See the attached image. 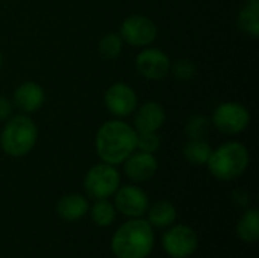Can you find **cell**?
Segmentation results:
<instances>
[{"mask_svg": "<svg viewBox=\"0 0 259 258\" xmlns=\"http://www.w3.org/2000/svg\"><path fill=\"white\" fill-rule=\"evenodd\" d=\"M138 132L123 120H108L96 132V152L103 163L118 166L137 151Z\"/></svg>", "mask_w": 259, "mask_h": 258, "instance_id": "obj_1", "label": "cell"}, {"mask_svg": "<svg viewBox=\"0 0 259 258\" xmlns=\"http://www.w3.org/2000/svg\"><path fill=\"white\" fill-rule=\"evenodd\" d=\"M153 245V227L141 217L124 222L111 240L112 254L117 258H147Z\"/></svg>", "mask_w": 259, "mask_h": 258, "instance_id": "obj_2", "label": "cell"}, {"mask_svg": "<svg viewBox=\"0 0 259 258\" xmlns=\"http://www.w3.org/2000/svg\"><path fill=\"white\" fill-rule=\"evenodd\" d=\"M250 163V155L247 148L240 141H226L212 154L206 163L211 175L219 181H234L244 175Z\"/></svg>", "mask_w": 259, "mask_h": 258, "instance_id": "obj_3", "label": "cell"}, {"mask_svg": "<svg viewBox=\"0 0 259 258\" xmlns=\"http://www.w3.org/2000/svg\"><path fill=\"white\" fill-rule=\"evenodd\" d=\"M38 141V126L29 117V114L11 116L2 132H0V148L2 151L14 158L27 155Z\"/></svg>", "mask_w": 259, "mask_h": 258, "instance_id": "obj_4", "label": "cell"}, {"mask_svg": "<svg viewBox=\"0 0 259 258\" xmlns=\"http://www.w3.org/2000/svg\"><path fill=\"white\" fill-rule=\"evenodd\" d=\"M118 187L120 173L112 164L102 161L85 173L83 189L91 199H108L114 196Z\"/></svg>", "mask_w": 259, "mask_h": 258, "instance_id": "obj_5", "label": "cell"}, {"mask_svg": "<svg viewBox=\"0 0 259 258\" xmlns=\"http://www.w3.org/2000/svg\"><path fill=\"white\" fill-rule=\"evenodd\" d=\"M211 123L225 135H237L247 129L250 123V113L243 103L223 102L214 109Z\"/></svg>", "mask_w": 259, "mask_h": 258, "instance_id": "obj_6", "label": "cell"}, {"mask_svg": "<svg viewBox=\"0 0 259 258\" xmlns=\"http://www.w3.org/2000/svg\"><path fill=\"white\" fill-rule=\"evenodd\" d=\"M120 36L123 43H127L134 47H147L156 40L158 27L149 17L134 14L123 20L120 26Z\"/></svg>", "mask_w": 259, "mask_h": 258, "instance_id": "obj_7", "label": "cell"}, {"mask_svg": "<svg viewBox=\"0 0 259 258\" xmlns=\"http://www.w3.org/2000/svg\"><path fill=\"white\" fill-rule=\"evenodd\" d=\"M199 237L191 227L176 225L162 236V248L171 258H188L196 252Z\"/></svg>", "mask_w": 259, "mask_h": 258, "instance_id": "obj_8", "label": "cell"}, {"mask_svg": "<svg viewBox=\"0 0 259 258\" xmlns=\"http://www.w3.org/2000/svg\"><path fill=\"white\" fill-rule=\"evenodd\" d=\"M114 207L129 219L143 217L149 210V198L138 186H123L114 193Z\"/></svg>", "mask_w": 259, "mask_h": 258, "instance_id": "obj_9", "label": "cell"}, {"mask_svg": "<svg viewBox=\"0 0 259 258\" xmlns=\"http://www.w3.org/2000/svg\"><path fill=\"white\" fill-rule=\"evenodd\" d=\"M105 105L112 116L123 119L134 114L138 108V96L131 85L115 82L105 93Z\"/></svg>", "mask_w": 259, "mask_h": 258, "instance_id": "obj_10", "label": "cell"}, {"mask_svg": "<svg viewBox=\"0 0 259 258\" xmlns=\"http://www.w3.org/2000/svg\"><path fill=\"white\" fill-rule=\"evenodd\" d=\"M171 61L165 52L156 47H146L137 55L135 67L138 73L150 81H161L170 73Z\"/></svg>", "mask_w": 259, "mask_h": 258, "instance_id": "obj_11", "label": "cell"}, {"mask_svg": "<svg viewBox=\"0 0 259 258\" xmlns=\"http://www.w3.org/2000/svg\"><path fill=\"white\" fill-rule=\"evenodd\" d=\"M123 172L132 182H146L152 179L158 170V160L155 154L141 151L132 152L123 163Z\"/></svg>", "mask_w": 259, "mask_h": 258, "instance_id": "obj_12", "label": "cell"}, {"mask_svg": "<svg viewBox=\"0 0 259 258\" xmlns=\"http://www.w3.org/2000/svg\"><path fill=\"white\" fill-rule=\"evenodd\" d=\"M46 100L44 88L33 81H26L20 84L12 94V105L17 106L23 114L36 113Z\"/></svg>", "mask_w": 259, "mask_h": 258, "instance_id": "obj_13", "label": "cell"}, {"mask_svg": "<svg viewBox=\"0 0 259 258\" xmlns=\"http://www.w3.org/2000/svg\"><path fill=\"white\" fill-rule=\"evenodd\" d=\"M165 123V109L155 100L144 102L135 109L134 128L137 132H158Z\"/></svg>", "mask_w": 259, "mask_h": 258, "instance_id": "obj_14", "label": "cell"}, {"mask_svg": "<svg viewBox=\"0 0 259 258\" xmlns=\"http://www.w3.org/2000/svg\"><path fill=\"white\" fill-rule=\"evenodd\" d=\"M90 210L88 199L79 193H68L64 195L56 204L58 216L65 222H76L87 216Z\"/></svg>", "mask_w": 259, "mask_h": 258, "instance_id": "obj_15", "label": "cell"}, {"mask_svg": "<svg viewBox=\"0 0 259 258\" xmlns=\"http://www.w3.org/2000/svg\"><path fill=\"white\" fill-rule=\"evenodd\" d=\"M176 217V207L168 201H158L147 210V222L158 230L171 227Z\"/></svg>", "mask_w": 259, "mask_h": 258, "instance_id": "obj_16", "label": "cell"}, {"mask_svg": "<svg viewBox=\"0 0 259 258\" xmlns=\"http://www.w3.org/2000/svg\"><path fill=\"white\" fill-rule=\"evenodd\" d=\"M237 234L244 243H256L259 240V211L249 208L237 224Z\"/></svg>", "mask_w": 259, "mask_h": 258, "instance_id": "obj_17", "label": "cell"}, {"mask_svg": "<svg viewBox=\"0 0 259 258\" xmlns=\"http://www.w3.org/2000/svg\"><path fill=\"white\" fill-rule=\"evenodd\" d=\"M182 154L190 164L206 166L212 154V146L206 140H190L188 143H185Z\"/></svg>", "mask_w": 259, "mask_h": 258, "instance_id": "obj_18", "label": "cell"}, {"mask_svg": "<svg viewBox=\"0 0 259 258\" xmlns=\"http://www.w3.org/2000/svg\"><path fill=\"white\" fill-rule=\"evenodd\" d=\"M237 23L244 33L256 38L259 35V3H246L238 12Z\"/></svg>", "mask_w": 259, "mask_h": 258, "instance_id": "obj_19", "label": "cell"}, {"mask_svg": "<svg viewBox=\"0 0 259 258\" xmlns=\"http://www.w3.org/2000/svg\"><path fill=\"white\" fill-rule=\"evenodd\" d=\"M91 219L96 225L106 228L115 220V207L108 199H96L91 207Z\"/></svg>", "mask_w": 259, "mask_h": 258, "instance_id": "obj_20", "label": "cell"}, {"mask_svg": "<svg viewBox=\"0 0 259 258\" xmlns=\"http://www.w3.org/2000/svg\"><path fill=\"white\" fill-rule=\"evenodd\" d=\"M97 50H99V55L106 61L117 59L123 50V40L120 33H115V32L106 33L103 38H100Z\"/></svg>", "mask_w": 259, "mask_h": 258, "instance_id": "obj_21", "label": "cell"}, {"mask_svg": "<svg viewBox=\"0 0 259 258\" xmlns=\"http://www.w3.org/2000/svg\"><path fill=\"white\" fill-rule=\"evenodd\" d=\"M211 125V119H208L206 116L194 114L185 123V134L190 140H206Z\"/></svg>", "mask_w": 259, "mask_h": 258, "instance_id": "obj_22", "label": "cell"}, {"mask_svg": "<svg viewBox=\"0 0 259 258\" xmlns=\"http://www.w3.org/2000/svg\"><path fill=\"white\" fill-rule=\"evenodd\" d=\"M170 71L179 81H191L197 73V65L188 58H181L170 65Z\"/></svg>", "mask_w": 259, "mask_h": 258, "instance_id": "obj_23", "label": "cell"}, {"mask_svg": "<svg viewBox=\"0 0 259 258\" xmlns=\"http://www.w3.org/2000/svg\"><path fill=\"white\" fill-rule=\"evenodd\" d=\"M161 137L158 132H138L137 137V151L155 154L161 148Z\"/></svg>", "mask_w": 259, "mask_h": 258, "instance_id": "obj_24", "label": "cell"}, {"mask_svg": "<svg viewBox=\"0 0 259 258\" xmlns=\"http://www.w3.org/2000/svg\"><path fill=\"white\" fill-rule=\"evenodd\" d=\"M12 111H14L12 102L8 97L0 96V122H6L12 116Z\"/></svg>", "mask_w": 259, "mask_h": 258, "instance_id": "obj_25", "label": "cell"}, {"mask_svg": "<svg viewBox=\"0 0 259 258\" xmlns=\"http://www.w3.org/2000/svg\"><path fill=\"white\" fill-rule=\"evenodd\" d=\"M2 65H3V55H2V52H0V68H2Z\"/></svg>", "mask_w": 259, "mask_h": 258, "instance_id": "obj_26", "label": "cell"}, {"mask_svg": "<svg viewBox=\"0 0 259 258\" xmlns=\"http://www.w3.org/2000/svg\"><path fill=\"white\" fill-rule=\"evenodd\" d=\"M246 3H259V0H246Z\"/></svg>", "mask_w": 259, "mask_h": 258, "instance_id": "obj_27", "label": "cell"}]
</instances>
